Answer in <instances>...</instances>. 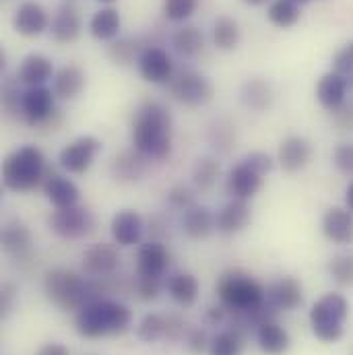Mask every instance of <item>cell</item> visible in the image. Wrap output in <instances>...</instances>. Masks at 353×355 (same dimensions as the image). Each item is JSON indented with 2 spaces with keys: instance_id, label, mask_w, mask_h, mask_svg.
Wrapping results in <instances>:
<instances>
[{
  "instance_id": "36",
  "label": "cell",
  "mask_w": 353,
  "mask_h": 355,
  "mask_svg": "<svg viewBox=\"0 0 353 355\" xmlns=\"http://www.w3.org/2000/svg\"><path fill=\"white\" fill-rule=\"evenodd\" d=\"M213 44L221 52H232L240 44V25L232 17H217L213 23Z\"/></svg>"
},
{
  "instance_id": "3",
  "label": "cell",
  "mask_w": 353,
  "mask_h": 355,
  "mask_svg": "<svg viewBox=\"0 0 353 355\" xmlns=\"http://www.w3.org/2000/svg\"><path fill=\"white\" fill-rule=\"evenodd\" d=\"M75 327L77 333L87 339L122 335L130 327V310L122 302L110 297L95 300L77 312Z\"/></svg>"
},
{
  "instance_id": "4",
  "label": "cell",
  "mask_w": 353,
  "mask_h": 355,
  "mask_svg": "<svg viewBox=\"0 0 353 355\" xmlns=\"http://www.w3.org/2000/svg\"><path fill=\"white\" fill-rule=\"evenodd\" d=\"M46 157L40 147L23 145L2 164V184L10 192H31L42 188L46 176Z\"/></svg>"
},
{
  "instance_id": "26",
  "label": "cell",
  "mask_w": 353,
  "mask_h": 355,
  "mask_svg": "<svg viewBox=\"0 0 353 355\" xmlns=\"http://www.w3.org/2000/svg\"><path fill=\"white\" fill-rule=\"evenodd\" d=\"M352 87L339 73L331 71L327 75L320 77L318 85H316V99L318 103L329 110V112H337L345 105L347 99V89Z\"/></svg>"
},
{
  "instance_id": "14",
  "label": "cell",
  "mask_w": 353,
  "mask_h": 355,
  "mask_svg": "<svg viewBox=\"0 0 353 355\" xmlns=\"http://www.w3.org/2000/svg\"><path fill=\"white\" fill-rule=\"evenodd\" d=\"M50 35L58 44H73L81 37L83 31V19L79 8L73 2H64L56 8L52 21H50Z\"/></svg>"
},
{
  "instance_id": "57",
  "label": "cell",
  "mask_w": 353,
  "mask_h": 355,
  "mask_svg": "<svg viewBox=\"0 0 353 355\" xmlns=\"http://www.w3.org/2000/svg\"><path fill=\"white\" fill-rule=\"evenodd\" d=\"M97 2H101V4H107V6H110V4H114L116 0H97Z\"/></svg>"
},
{
  "instance_id": "51",
  "label": "cell",
  "mask_w": 353,
  "mask_h": 355,
  "mask_svg": "<svg viewBox=\"0 0 353 355\" xmlns=\"http://www.w3.org/2000/svg\"><path fill=\"white\" fill-rule=\"evenodd\" d=\"M15 300H17V287L12 283H4L0 287V316L6 318L15 306Z\"/></svg>"
},
{
  "instance_id": "41",
  "label": "cell",
  "mask_w": 353,
  "mask_h": 355,
  "mask_svg": "<svg viewBox=\"0 0 353 355\" xmlns=\"http://www.w3.org/2000/svg\"><path fill=\"white\" fill-rule=\"evenodd\" d=\"M164 333H166V316L162 314H145L137 327V337L143 341V343H155L160 339H164Z\"/></svg>"
},
{
  "instance_id": "40",
  "label": "cell",
  "mask_w": 353,
  "mask_h": 355,
  "mask_svg": "<svg viewBox=\"0 0 353 355\" xmlns=\"http://www.w3.org/2000/svg\"><path fill=\"white\" fill-rule=\"evenodd\" d=\"M242 349H244V339L227 329L211 337L209 355H242Z\"/></svg>"
},
{
  "instance_id": "39",
  "label": "cell",
  "mask_w": 353,
  "mask_h": 355,
  "mask_svg": "<svg viewBox=\"0 0 353 355\" xmlns=\"http://www.w3.org/2000/svg\"><path fill=\"white\" fill-rule=\"evenodd\" d=\"M19 79H4L2 83V110L4 116L15 120V122H25V114H23V95L25 91L19 89Z\"/></svg>"
},
{
  "instance_id": "48",
  "label": "cell",
  "mask_w": 353,
  "mask_h": 355,
  "mask_svg": "<svg viewBox=\"0 0 353 355\" xmlns=\"http://www.w3.org/2000/svg\"><path fill=\"white\" fill-rule=\"evenodd\" d=\"M184 341H186V347H188L194 355H200L205 354V352H209V345H211V337L207 335L205 329H198V327L188 329Z\"/></svg>"
},
{
  "instance_id": "50",
  "label": "cell",
  "mask_w": 353,
  "mask_h": 355,
  "mask_svg": "<svg viewBox=\"0 0 353 355\" xmlns=\"http://www.w3.org/2000/svg\"><path fill=\"white\" fill-rule=\"evenodd\" d=\"M242 162H246L252 170H257L261 176H266V174H270L273 172V168H275V162H273V157L265 153V151H252V153H248V155H244V159Z\"/></svg>"
},
{
  "instance_id": "11",
  "label": "cell",
  "mask_w": 353,
  "mask_h": 355,
  "mask_svg": "<svg viewBox=\"0 0 353 355\" xmlns=\"http://www.w3.org/2000/svg\"><path fill=\"white\" fill-rule=\"evenodd\" d=\"M101 151V141L97 137L83 135L71 141L67 147L60 149L58 153V166L67 174H85L93 166L95 157Z\"/></svg>"
},
{
  "instance_id": "19",
  "label": "cell",
  "mask_w": 353,
  "mask_h": 355,
  "mask_svg": "<svg viewBox=\"0 0 353 355\" xmlns=\"http://www.w3.org/2000/svg\"><path fill=\"white\" fill-rule=\"evenodd\" d=\"M110 230H112L114 242L120 248H130V246H137L141 242L143 232H145V223H143V217L137 211L122 209L112 217Z\"/></svg>"
},
{
  "instance_id": "30",
  "label": "cell",
  "mask_w": 353,
  "mask_h": 355,
  "mask_svg": "<svg viewBox=\"0 0 353 355\" xmlns=\"http://www.w3.org/2000/svg\"><path fill=\"white\" fill-rule=\"evenodd\" d=\"M122 27V17L114 6H103L93 12L89 19V33L99 42H114L118 40Z\"/></svg>"
},
{
  "instance_id": "21",
  "label": "cell",
  "mask_w": 353,
  "mask_h": 355,
  "mask_svg": "<svg viewBox=\"0 0 353 355\" xmlns=\"http://www.w3.org/2000/svg\"><path fill=\"white\" fill-rule=\"evenodd\" d=\"M250 221H252V209L248 200L232 198L217 213V232L225 236H234L244 232L250 225Z\"/></svg>"
},
{
  "instance_id": "52",
  "label": "cell",
  "mask_w": 353,
  "mask_h": 355,
  "mask_svg": "<svg viewBox=\"0 0 353 355\" xmlns=\"http://www.w3.org/2000/svg\"><path fill=\"white\" fill-rule=\"evenodd\" d=\"M225 306L221 304V306H211V308H207V312H205V324L207 327H217V324H221V322H225Z\"/></svg>"
},
{
  "instance_id": "5",
  "label": "cell",
  "mask_w": 353,
  "mask_h": 355,
  "mask_svg": "<svg viewBox=\"0 0 353 355\" xmlns=\"http://www.w3.org/2000/svg\"><path fill=\"white\" fill-rule=\"evenodd\" d=\"M217 295L230 312H248L266 297L265 287L248 272L230 268L217 279Z\"/></svg>"
},
{
  "instance_id": "25",
  "label": "cell",
  "mask_w": 353,
  "mask_h": 355,
  "mask_svg": "<svg viewBox=\"0 0 353 355\" xmlns=\"http://www.w3.org/2000/svg\"><path fill=\"white\" fill-rule=\"evenodd\" d=\"M322 234L335 244L353 242V213L345 207H331L322 215Z\"/></svg>"
},
{
  "instance_id": "13",
  "label": "cell",
  "mask_w": 353,
  "mask_h": 355,
  "mask_svg": "<svg viewBox=\"0 0 353 355\" xmlns=\"http://www.w3.org/2000/svg\"><path fill=\"white\" fill-rule=\"evenodd\" d=\"M263 182H265V176L252 170L246 162H240L232 166L225 176V194L230 198L250 200L252 196L259 194V190L263 188Z\"/></svg>"
},
{
  "instance_id": "27",
  "label": "cell",
  "mask_w": 353,
  "mask_h": 355,
  "mask_svg": "<svg viewBox=\"0 0 353 355\" xmlns=\"http://www.w3.org/2000/svg\"><path fill=\"white\" fill-rule=\"evenodd\" d=\"M145 170H147V157L137 149L120 151L110 162L112 178L118 182H139L145 176Z\"/></svg>"
},
{
  "instance_id": "18",
  "label": "cell",
  "mask_w": 353,
  "mask_h": 355,
  "mask_svg": "<svg viewBox=\"0 0 353 355\" xmlns=\"http://www.w3.org/2000/svg\"><path fill=\"white\" fill-rule=\"evenodd\" d=\"M12 27L23 37H37L44 31L50 29V17L48 10L40 2H23L12 17Z\"/></svg>"
},
{
  "instance_id": "44",
  "label": "cell",
  "mask_w": 353,
  "mask_h": 355,
  "mask_svg": "<svg viewBox=\"0 0 353 355\" xmlns=\"http://www.w3.org/2000/svg\"><path fill=\"white\" fill-rule=\"evenodd\" d=\"M196 6H198V0H164L162 12L168 21L184 23L186 19L194 15Z\"/></svg>"
},
{
  "instance_id": "2",
  "label": "cell",
  "mask_w": 353,
  "mask_h": 355,
  "mask_svg": "<svg viewBox=\"0 0 353 355\" xmlns=\"http://www.w3.org/2000/svg\"><path fill=\"white\" fill-rule=\"evenodd\" d=\"M46 297L62 312H79L95 300H105L110 295L107 277L85 279L69 268H52L44 277Z\"/></svg>"
},
{
  "instance_id": "9",
  "label": "cell",
  "mask_w": 353,
  "mask_h": 355,
  "mask_svg": "<svg viewBox=\"0 0 353 355\" xmlns=\"http://www.w3.org/2000/svg\"><path fill=\"white\" fill-rule=\"evenodd\" d=\"M23 114H25V124L40 128V126H52L56 130L58 122V107H56V95L50 87H27L23 95Z\"/></svg>"
},
{
  "instance_id": "12",
  "label": "cell",
  "mask_w": 353,
  "mask_h": 355,
  "mask_svg": "<svg viewBox=\"0 0 353 355\" xmlns=\"http://www.w3.org/2000/svg\"><path fill=\"white\" fill-rule=\"evenodd\" d=\"M137 69H139L141 77L153 85L170 83L176 73L172 56L160 46H145V50L141 52V56L137 60Z\"/></svg>"
},
{
  "instance_id": "45",
  "label": "cell",
  "mask_w": 353,
  "mask_h": 355,
  "mask_svg": "<svg viewBox=\"0 0 353 355\" xmlns=\"http://www.w3.org/2000/svg\"><path fill=\"white\" fill-rule=\"evenodd\" d=\"M333 71L353 85V40L345 42L333 56Z\"/></svg>"
},
{
  "instance_id": "53",
  "label": "cell",
  "mask_w": 353,
  "mask_h": 355,
  "mask_svg": "<svg viewBox=\"0 0 353 355\" xmlns=\"http://www.w3.org/2000/svg\"><path fill=\"white\" fill-rule=\"evenodd\" d=\"M337 114V124L341 128H347V130H353V107L350 105H343L341 110L335 112Z\"/></svg>"
},
{
  "instance_id": "55",
  "label": "cell",
  "mask_w": 353,
  "mask_h": 355,
  "mask_svg": "<svg viewBox=\"0 0 353 355\" xmlns=\"http://www.w3.org/2000/svg\"><path fill=\"white\" fill-rule=\"evenodd\" d=\"M345 209H350L353 213V180L350 182V186L345 188Z\"/></svg>"
},
{
  "instance_id": "6",
  "label": "cell",
  "mask_w": 353,
  "mask_h": 355,
  "mask_svg": "<svg viewBox=\"0 0 353 355\" xmlns=\"http://www.w3.org/2000/svg\"><path fill=\"white\" fill-rule=\"evenodd\" d=\"M347 316H350L347 300L341 293H327L310 310L312 333L322 343H335L345 333Z\"/></svg>"
},
{
  "instance_id": "23",
  "label": "cell",
  "mask_w": 353,
  "mask_h": 355,
  "mask_svg": "<svg viewBox=\"0 0 353 355\" xmlns=\"http://www.w3.org/2000/svg\"><path fill=\"white\" fill-rule=\"evenodd\" d=\"M54 75H56L54 64L44 54H29V56H25L21 67H19V71H17V79L25 87H44L48 81L54 79Z\"/></svg>"
},
{
  "instance_id": "22",
  "label": "cell",
  "mask_w": 353,
  "mask_h": 355,
  "mask_svg": "<svg viewBox=\"0 0 353 355\" xmlns=\"http://www.w3.org/2000/svg\"><path fill=\"white\" fill-rule=\"evenodd\" d=\"M182 232L190 240H207L217 230V215L205 205H192L182 215Z\"/></svg>"
},
{
  "instance_id": "15",
  "label": "cell",
  "mask_w": 353,
  "mask_h": 355,
  "mask_svg": "<svg viewBox=\"0 0 353 355\" xmlns=\"http://www.w3.org/2000/svg\"><path fill=\"white\" fill-rule=\"evenodd\" d=\"M312 155H314L312 143L306 137L293 135L281 141L279 151H277V162L283 172L295 174V172H302L312 162Z\"/></svg>"
},
{
  "instance_id": "43",
  "label": "cell",
  "mask_w": 353,
  "mask_h": 355,
  "mask_svg": "<svg viewBox=\"0 0 353 355\" xmlns=\"http://www.w3.org/2000/svg\"><path fill=\"white\" fill-rule=\"evenodd\" d=\"M329 275L343 287H352L353 285V254H337L331 259L329 263Z\"/></svg>"
},
{
  "instance_id": "28",
  "label": "cell",
  "mask_w": 353,
  "mask_h": 355,
  "mask_svg": "<svg viewBox=\"0 0 353 355\" xmlns=\"http://www.w3.org/2000/svg\"><path fill=\"white\" fill-rule=\"evenodd\" d=\"M85 89V73L77 64H67L56 71L52 79V91L56 99L62 101H73L77 99Z\"/></svg>"
},
{
  "instance_id": "37",
  "label": "cell",
  "mask_w": 353,
  "mask_h": 355,
  "mask_svg": "<svg viewBox=\"0 0 353 355\" xmlns=\"http://www.w3.org/2000/svg\"><path fill=\"white\" fill-rule=\"evenodd\" d=\"M143 50L145 48L135 37H118L107 46V58L118 67H130L139 60Z\"/></svg>"
},
{
  "instance_id": "10",
  "label": "cell",
  "mask_w": 353,
  "mask_h": 355,
  "mask_svg": "<svg viewBox=\"0 0 353 355\" xmlns=\"http://www.w3.org/2000/svg\"><path fill=\"white\" fill-rule=\"evenodd\" d=\"M0 244H2V250L19 266L37 265V254H35V248H33V244H35L33 234L23 221H19V219L8 221L2 227Z\"/></svg>"
},
{
  "instance_id": "24",
  "label": "cell",
  "mask_w": 353,
  "mask_h": 355,
  "mask_svg": "<svg viewBox=\"0 0 353 355\" xmlns=\"http://www.w3.org/2000/svg\"><path fill=\"white\" fill-rule=\"evenodd\" d=\"M266 297L279 312L295 310L304 302L302 283L295 277H281L275 283H270V287L266 289Z\"/></svg>"
},
{
  "instance_id": "7",
  "label": "cell",
  "mask_w": 353,
  "mask_h": 355,
  "mask_svg": "<svg viewBox=\"0 0 353 355\" xmlns=\"http://www.w3.org/2000/svg\"><path fill=\"white\" fill-rule=\"evenodd\" d=\"M48 227L62 240H81L95 230V215L83 205L56 209L48 217Z\"/></svg>"
},
{
  "instance_id": "34",
  "label": "cell",
  "mask_w": 353,
  "mask_h": 355,
  "mask_svg": "<svg viewBox=\"0 0 353 355\" xmlns=\"http://www.w3.org/2000/svg\"><path fill=\"white\" fill-rule=\"evenodd\" d=\"M166 289L180 306H192L198 297V281L190 272H174L166 279Z\"/></svg>"
},
{
  "instance_id": "58",
  "label": "cell",
  "mask_w": 353,
  "mask_h": 355,
  "mask_svg": "<svg viewBox=\"0 0 353 355\" xmlns=\"http://www.w3.org/2000/svg\"><path fill=\"white\" fill-rule=\"evenodd\" d=\"M295 4H306V2H312V0H293Z\"/></svg>"
},
{
  "instance_id": "8",
  "label": "cell",
  "mask_w": 353,
  "mask_h": 355,
  "mask_svg": "<svg viewBox=\"0 0 353 355\" xmlns=\"http://www.w3.org/2000/svg\"><path fill=\"white\" fill-rule=\"evenodd\" d=\"M168 85H170L172 97L186 107H200L209 103L213 97V83L209 81V77L192 69L174 73Z\"/></svg>"
},
{
  "instance_id": "29",
  "label": "cell",
  "mask_w": 353,
  "mask_h": 355,
  "mask_svg": "<svg viewBox=\"0 0 353 355\" xmlns=\"http://www.w3.org/2000/svg\"><path fill=\"white\" fill-rule=\"evenodd\" d=\"M273 99H275V91H273L270 81H266L265 77H252L244 81V85L240 89L242 105L259 114L266 112L273 105Z\"/></svg>"
},
{
  "instance_id": "33",
  "label": "cell",
  "mask_w": 353,
  "mask_h": 355,
  "mask_svg": "<svg viewBox=\"0 0 353 355\" xmlns=\"http://www.w3.org/2000/svg\"><path fill=\"white\" fill-rule=\"evenodd\" d=\"M257 341H259V347L266 355H283L289 349V345H291L289 333L279 322H275V320L265 322V324L259 327Z\"/></svg>"
},
{
  "instance_id": "20",
  "label": "cell",
  "mask_w": 353,
  "mask_h": 355,
  "mask_svg": "<svg viewBox=\"0 0 353 355\" xmlns=\"http://www.w3.org/2000/svg\"><path fill=\"white\" fill-rule=\"evenodd\" d=\"M170 250L160 240L141 244L137 254V275L141 277H164L170 266Z\"/></svg>"
},
{
  "instance_id": "59",
  "label": "cell",
  "mask_w": 353,
  "mask_h": 355,
  "mask_svg": "<svg viewBox=\"0 0 353 355\" xmlns=\"http://www.w3.org/2000/svg\"><path fill=\"white\" fill-rule=\"evenodd\" d=\"M67 2H73V0H67Z\"/></svg>"
},
{
  "instance_id": "46",
  "label": "cell",
  "mask_w": 353,
  "mask_h": 355,
  "mask_svg": "<svg viewBox=\"0 0 353 355\" xmlns=\"http://www.w3.org/2000/svg\"><path fill=\"white\" fill-rule=\"evenodd\" d=\"M168 202H170V207L184 213L186 209L196 205V192H194V188H190L186 184H176L168 190Z\"/></svg>"
},
{
  "instance_id": "56",
  "label": "cell",
  "mask_w": 353,
  "mask_h": 355,
  "mask_svg": "<svg viewBox=\"0 0 353 355\" xmlns=\"http://www.w3.org/2000/svg\"><path fill=\"white\" fill-rule=\"evenodd\" d=\"M242 2H246V4H250V6H261V4H266L268 0H242Z\"/></svg>"
},
{
  "instance_id": "38",
  "label": "cell",
  "mask_w": 353,
  "mask_h": 355,
  "mask_svg": "<svg viewBox=\"0 0 353 355\" xmlns=\"http://www.w3.org/2000/svg\"><path fill=\"white\" fill-rule=\"evenodd\" d=\"M302 17L300 4H295L293 0H273L266 8V19L279 27V29H289L293 27Z\"/></svg>"
},
{
  "instance_id": "16",
  "label": "cell",
  "mask_w": 353,
  "mask_h": 355,
  "mask_svg": "<svg viewBox=\"0 0 353 355\" xmlns=\"http://www.w3.org/2000/svg\"><path fill=\"white\" fill-rule=\"evenodd\" d=\"M118 266H120V252L110 242L93 244L83 254V270L91 279L112 277Z\"/></svg>"
},
{
  "instance_id": "47",
  "label": "cell",
  "mask_w": 353,
  "mask_h": 355,
  "mask_svg": "<svg viewBox=\"0 0 353 355\" xmlns=\"http://www.w3.org/2000/svg\"><path fill=\"white\" fill-rule=\"evenodd\" d=\"M333 164L335 168L345 174V176H353V143H341L335 147L333 151Z\"/></svg>"
},
{
  "instance_id": "1",
  "label": "cell",
  "mask_w": 353,
  "mask_h": 355,
  "mask_svg": "<svg viewBox=\"0 0 353 355\" xmlns=\"http://www.w3.org/2000/svg\"><path fill=\"white\" fill-rule=\"evenodd\" d=\"M132 149L147 159L164 162L172 155V116L160 101H145L137 107L130 126Z\"/></svg>"
},
{
  "instance_id": "17",
  "label": "cell",
  "mask_w": 353,
  "mask_h": 355,
  "mask_svg": "<svg viewBox=\"0 0 353 355\" xmlns=\"http://www.w3.org/2000/svg\"><path fill=\"white\" fill-rule=\"evenodd\" d=\"M42 190H44L46 198L52 202L54 209H69V207L79 205V200H81L79 186L71 178L60 176V174L52 172L50 168H46Z\"/></svg>"
},
{
  "instance_id": "54",
  "label": "cell",
  "mask_w": 353,
  "mask_h": 355,
  "mask_svg": "<svg viewBox=\"0 0 353 355\" xmlns=\"http://www.w3.org/2000/svg\"><path fill=\"white\" fill-rule=\"evenodd\" d=\"M35 355H71V352L62 343H46L35 352Z\"/></svg>"
},
{
  "instance_id": "35",
  "label": "cell",
  "mask_w": 353,
  "mask_h": 355,
  "mask_svg": "<svg viewBox=\"0 0 353 355\" xmlns=\"http://www.w3.org/2000/svg\"><path fill=\"white\" fill-rule=\"evenodd\" d=\"M221 174V164L217 157L213 155H203L194 162L192 166V172H190V178H192V184L196 190L205 192V190H211L215 184H217V178Z\"/></svg>"
},
{
  "instance_id": "31",
  "label": "cell",
  "mask_w": 353,
  "mask_h": 355,
  "mask_svg": "<svg viewBox=\"0 0 353 355\" xmlns=\"http://www.w3.org/2000/svg\"><path fill=\"white\" fill-rule=\"evenodd\" d=\"M207 141H209V145H211L217 153L230 155V153L236 149V141H238L236 124H234L230 118H215V120L209 124Z\"/></svg>"
},
{
  "instance_id": "42",
  "label": "cell",
  "mask_w": 353,
  "mask_h": 355,
  "mask_svg": "<svg viewBox=\"0 0 353 355\" xmlns=\"http://www.w3.org/2000/svg\"><path fill=\"white\" fill-rule=\"evenodd\" d=\"M132 289L137 291V295L143 302H155L164 293L166 281H164V277H141V275H137Z\"/></svg>"
},
{
  "instance_id": "49",
  "label": "cell",
  "mask_w": 353,
  "mask_h": 355,
  "mask_svg": "<svg viewBox=\"0 0 353 355\" xmlns=\"http://www.w3.org/2000/svg\"><path fill=\"white\" fill-rule=\"evenodd\" d=\"M190 327H186L184 318H180L178 314H170L166 316V333H164V339L178 343L182 339H186V333H188Z\"/></svg>"
},
{
  "instance_id": "32",
  "label": "cell",
  "mask_w": 353,
  "mask_h": 355,
  "mask_svg": "<svg viewBox=\"0 0 353 355\" xmlns=\"http://www.w3.org/2000/svg\"><path fill=\"white\" fill-rule=\"evenodd\" d=\"M172 48L180 58H194L203 46H205V35L196 25L184 23L172 33Z\"/></svg>"
}]
</instances>
